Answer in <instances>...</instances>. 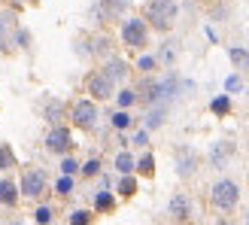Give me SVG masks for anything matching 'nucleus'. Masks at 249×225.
Returning a JSON list of instances; mask_svg holds the SVG:
<instances>
[{"mask_svg":"<svg viewBox=\"0 0 249 225\" xmlns=\"http://www.w3.org/2000/svg\"><path fill=\"white\" fill-rule=\"evenodd\" d=\"M213 198H216L219 207H234V201H237V186H234V183H219Z\"/></svg>","mask_w":249,"mask_h":225,"instance_id":"1","label":"nucleus"},{"mask_svg":"<svg viewBox=\"0 0 249 225\" xmlns=\"http://www.w3.org/2000/svg\"><path fill=\"white\" fill-rule=\"evenodd\" d=\"M43 189H46V177H43L40 170H28V173H24V195L36 198Z\"/></svg>","mask_w":249,"mask_h":225,"instance_id":"2","label":"nucleus"},{"mask_svg":"<svg viewBox=\"0 0 249 225\" xmlns=\"http://www.w3.org/2000/svg\"><path fill=\"white\" fill-rule=\"evenodd\" d=\"M124 40H128L131 46H143V43H146V31H143V24H140V21H131L128 28H124Z\"/></svg>","mask_w":249,"mask_h":225,"instance_id":"3","label":"nucleus"},{"mask_svg":"<svg viewBox=\"0 0 249 225\" xmlns=\"http://www.w3.org/2000/svg\"><path fill=\"white\" fill-rule=\"evenodd\" d=\"M94 119H97V110H94L91 104H79V107H76V125H85V128H91Z\"/></svg>","mask_w":249,"mask_h":225,"instance_id":"4","label":"nucleus"},{"mask_svg":"<svg viewBox=\"0 0 249 225\" xmlns=\"http://www.w3.org/2000/svg\"><path fill=\"white\" fill-rule=\"evenodd\" d=\"M12 201H16V186L0 183V204H12Z\"/></svg>","mask_w":249,"mask_h":225,"instance_id":"5","label":"nucleus"},{"mask_svg":"<svg viewBox=\"0 0 249 225\" xmlns=\"http://www.w3.org/2000/svg\"><path fill=\"white\" fill-rule=\"evenodd\" d=\"M67 146V131H55L49 137V149H64Z\"/></svg>","mask_w":249,"mask_h":225,"instance_id":"6","label":"nucleus"},{"mask_svg":"<svg viewBox=\"0 0 249 225\" xmlns=\"http://www.w3.org/2000/svg\"><path fill=\"white\" fill-rule=\"evenodd\" d=\"M119 168H122V170H131V158L122 155V158H119Z\"/></svg>","mask_w":249,"mask_h":225,"instance_id":"7","label":"nucleus"},{"mask_svg":"<svg viewBox=\"0 0 249 225\" xmlns=\"http://www.w3.org/2000/svg\"><path fill=\"white\" fill-rule=\"evenodd\" d=\"M58 192H70V180H61L58 183Z\"/></svg>","mask_w":249,"mask_h":225,"instance_id":"8","label":"nucleus"}]
</instances>
